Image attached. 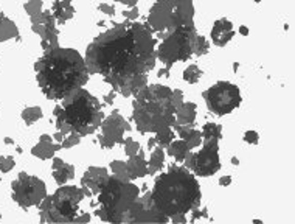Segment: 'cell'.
<instances>
[{
	"label": "cell",
	"instance_id": "1",
	"mask_svg": "<svg viewBox=\"0 0 295 224\" xmlns=\"http://www.w3.org/2000/svg\"><path fill=\"white\" fill-rule=\"evenodd\" d=\"M155 59V39L149 26L126 21L97 36L89 44L84 61L90 75H101L117 91L124 79L151 72Z\"/></svg>",
	"mask_w": 295,
	"mask_h": 224
},
{
	"label": "cell",
	"instance_id": "2",
	"mask_svg": "<svg viewBox=\"0 0 295 224\" xmlns=\"http://www.w3.org/2000/svg\"><path fill=\"white\" fill-rule=\"evenodd\" d=\"M41 91L50 100H62L89 81L86 61L73 49H51L34 64Z\"/></svg>",
	"mask_w": 295,
	"mask_h": 224
},
{
	"label": "cell",
	"instance_id": "3",
	"mask_svg": "<svg viewBox=\"0 0 295 224\" xmlns=\"http://www.w3.org/2000/svg\"><path fill=\"white\" fill-rule=\"evenodd\" d=\"M152 201L168 218L174 215H187L199 207L202 199L200 185L196 176L187 167H171L167 173L155 179Z\"/></svg>",
	"mask_w": 295,
	"mask_h": 224
},
{
	"label": "cell",
	"instance_id": "4",
	"mask_svg": "<svg viewBox=\"0 0 295 224\" xmlns=\"http://www.w3.org/2000/svg\"><path fill=\"white\" fill-rule=\"evenodd\" d=\"M132 119L142 134L157 132L176 123V107L172 104V89L162 84L143 87L132 101Z\"/></svg>",
	"mask_w": 295,
	"mask_h": 224
},
{
	"label": "cell",
	"instance_id": "5",
	"mask_svg": "<svg viewBox=\"0 0 295 224\" xmlns=\"http://www.w3.org/2000/svg\"><path fill=\"white\" fill-rule=\"evenodd\" d=\"M56 128L62 134L76 132L79 136L94 134L104 119L103 109L98 101L86 89H76L62 98V109L56 115Z\"/></svg>",
	"mask_w": 295,
	"mask_h": 224
},
{
	"label": "cell",
	"instance_id": "6",
	"mask_svg": "<svg viewBox=\"0 0 295 224\" xmlns=\"http://www.w3.org/2000/svg\"><path fill=\"white\" fill-rule=\"evenodd\" d=\"M138 195L140 190L131 181H124L118 176H109L97 193L99 207L95 215L107 223H124L126 213Z\"/></svg>",
	"mask_w": 295,
	"mask_h": 224
},
{
	"label": "cell",
	"instance_id": "7",
	"mask_svg": "<svg viewBox=\"0 0 295 224\" xmlns=\"http://www.w3.org/2000/svg\"><path fill=\"white\" fill-rule=\"evenodd\" d=\"M193 0H155L148 14V26L155 33H170L179 26L193 25Z\"/></svg>",
	"mask_w": 295,
	"mask_h": 224
},
{
	"label": "cell",
	"instance_id": "8",
	"mask_svg": "<svg viewBox=\"0 0 295 224\" xmlns=\"http://www.w3.org/2000/svg\"><path fill=\"white\" fill-rule=\"evenodd\" d=\"M84 199V192L79 187L66 185L56 190L53 196L41 202L42 221L49 223H73L79 213V204Z\"/></svg>",
	"mask_w": 295,
	"mask_h": 224
},
{
	"label": "cell",
	"instance_id": "9",
	"mask_svg": "<svg viewBox=\"0 0 295 224\" xmlns=\"http://www.w3.org/2000/svg\"><path fill=\"white\" fill-rule=\"evenodd\" d=\"M196 38L197 31L195 24L179 26L165 36L159 49L155 50V56L162 61L163 67L171 70L176 62H185L195 55Z\"/></svg>",
	"mask_w": 295,
	"mask_h": 224
},
{
	"label": "cell",
	"instance_id": "10",
	"mask_svg": "<svg viewBox=\"0 0 295 224\" xmlns=\"http://www.w3.org/2000/svg\"><path fill=\"white\" fill-rule=\"evenodd\" d=\"M204 100L208 107L218 117H222L238 109L241 104V91L233 83L219 81L204 92Z\"/></svg>",
	"mask_w": 295,
	"mask_h": 224
},
{
	"label": "cell",
	"instance_id": "11",
	"mask_svg": "<svg viewBox=\"0 0 295 224\" xmlns=\"http://www.w3.org/2000/svg\"><path fill=\"white\" fill-rule=\"evenodd\" d=\"M218 142V139H207L204 148L200 151H197V153H191L190 151L185 160H183L185 167L200 177H208L218 173L221 168Z\"/></svg>",
	"mask_w": 295,
	"mask_h": 224
},
{
	"label": "cell",
	"instance_id": "12",
	"mask_svg": "<svg viewBox=\"0 0 295 224\" xmlns=\"http://www.w3.org/2000/svg\"><path fill=\"white\" fill-rule=\"evenodd\" d=\"M11 187H13V199L24 209L41 204L42 199L47 196L45 184L41 179L26 173H21L19 177L11 184Z\"/></svg>",
	"mask_w": 295,
	"mask_h": 224
},
{
	"label": "cell",
	"instance_id": "13",
	"mask_svg": "<svg viewBox=\"0 0 295 224\" xmlns=\"http://www.w3.org/2000/svg\"><path fill=\"white\" fill-rule=\"evenodd\" d=\"M170 218L163 215L152 201L151 192H146L140 199H135L129 207L124 223H168Z\"/></svg>",
	"mask_w": 295,
	"mask_h": 224
},
{
	"label": "cell",
	"instance_id": "14",
	"mask_svg": "<svg viewBox=\"0 0 295 224\" xmlns=\"http://www.w3.org/2000/svg\"><path fill=\"white\" fill-rule=\"evenodd\" d=\"M99 128L103 131V136L112 140L117 145V143L124 142V132L131 131V124L124 120V117L118 111H114L106 120L101 122Z\"/></svg>",
	"mask_w": 295,
	"mask_h": 224
},
{
	"label": "cell",
	"instance_id": "15",
	"mask_svg": "<svg viewBox=\"0 0 295 224\" xmlns=\"http://www.w3.org/2000/svg\"><path fill=\"white\" fill-rule=\"evenodd\" d=\"M109 177L107 174V168L103 167H90L87 168V172L84 173L81 179V185H82V192L84 196L92 198V196H97V193L101 190L104 181Z\"/></svg>",
	"mask_w": 295,
	"mask_h": 224
},
{
	"label": "cell",
	"instance_id": "16",
	"mask_svg": "<svg viewBox=\"0 0 295 224\" xmlns=\"http://www.w3.org/2000/svg\"><path fill=\"white\" fill-rule=\"evenodd\" d=\"M233 36H235V26L228 19L216 21L213 28H211V41L218 47H225L233 39Z\"/></svg>",
	"mask_w": 295,
	"mask_h": 224
},
{
	"label": "cell",
	"instance_id": "17",
	"mask_svg": "<svg viewBox=\"0 0 295 224\" xmlns=\"http://www.w3.org/2000/svg\"><path fill=\"white\" fill-rule=\"evenodd\" d=\"M146 86H148V75L140 74V75H134L131 78L124 79V81L117 87L115 92L122 94L123 97H135Z\"/></svg>",
	"mask_w": 295,
	"mask_h": 224
},
{
	"label": "cell",
	"instance_id": "18",
	"mask_svg": "<svg viewBox=\"0 0 295 224\" xmlns=\"http://www.w3.org/2000/svg\"><path fill=\"white\" fill-rule=\"evenodd\" d=\"M126 168H127V174H129V179H131V181L132 179L143 177L148 174V162L145 159V153H143L142 148L135 156L129 157V160L126 162Z\"/></svg>",
	"mask_w": 295,
	"mask_h": 224
},
{
	"label": "cell",
	"instance_id": "19",
	"mask_svg": "<svg viewBox=\"0 0 295 224\" xmlns=\"http://www.w3.org/2000/svg\"><path fill=\"white\" fill-rule=\"evenodd\" d=\"M171 128H174V131H177L179 137H182V140H185L188 143V147L193 148H197L200 143H202V132L199 129H196L193 124H176L174 123Z\"/></svg>",
	"mask_w": 295,
	"mask_h": 224
},
{
	"label": "cell",
	"instance_id": "20",
	"mask_svg": "<svg viewBox=\"0 0 295 224\" xmlns=\"http://www.w3.org/2000/svg\"><path fill=\"white\" fill-rule=\"evenodd\" d=\"M53 177L59 185H64L67 181L75 177V167L66 164L61 159L53 160Z\"/></svg>",
	"mask_w": 295,
	"mask_h": 224
},
{
	"label": "cell",
	"instance_id": "21",
	"mask_svg": "<svg viewBox=\"0 0 295 224\" xmlns=\"http://www.w3.org/2000/svg\"><path fill=\"white\" fill-rule=\"evenodd\" d=\"M197 115L196 103L183 101L176 109V124H193Z\"/></svg>",
	"mask_w": 295,
	"mask_h": 224
},
{
	"label": "cell",
	"instance_id": "22",
	"mask_svg": "<svg viewBox=\"0 0 295 224\" xmlns=\"http://www.w3.org/2000/svg\"><path fill=\"white\" fill-rule=\"evenodd\" d=\"M53 13L59 24H66L75 16V8L72 6L70 0H56L53 3Z\"/></svg>",
	"mask_w": 295,
	"mask_h": 224
},
{
	"label": "cell",
	"instance_id": "23",
	"mask_svg": "<svg viewBox=\"0 0 295 224\" xmlns=\"http://www.w3.org/2000/svg\"><path fill=\"white\" fill-rule=\"evenodd\" d=\"M167 149H168V154L176 159L177 162H183L185 157H187V154L191 151V148L188 147V143L185 140H182V139L180 140H172L170 145L167 147Z\"/></svg>",
	"mask_w": 295,
	"mask_h": 224
},
{
	"label": "cell",
	"instance_id": "24",
	"mask_svg": "<svg viewBox=\"0 0 295 224\" xmlns=\"http://www.w3.org/2000/svg\"><path fill=\"white\" fill-rule=\"evenodd\" d=\"M165 162V153L162 147H155L151 153V159L148 162V174H155L163 168Z\"/></svg>",
	"mask_w": 295,
	"mask_h": 224
},
{
	"label": "cell",
	"instance_id": "25",
	"mask_svg": "<svg viewBox=\"0 0 295 224\" xmlns=\"http://www.w3.org/2000/svg\"><path fill=\"white\" fill-rule=\"evenodd\" d=\"M61 148H62L61 145H53L50 140H41L38 145L33 148L31 153L41 159H50L54 154V151H58Z\"/></svg>",
	"mask_w": 295,
	"mask_h": 224
},
{
	"label": "cell",
	"instance_id": "26",
	"mask_svg": "<svg viewBox=\"0 0 295 224\" xmlns=\"http://www.w3.org/2000/svg\"><path fill=\"white\" fill-rule=\"evenodd\" d=\"M17 34H19V31H17L16 24L10 19H6L5 16H0V42L16 38Z\"/></svg>",
	"mask_w": 295,
	"mask_h": 224
},
{
	"label": "cell",
	"instance_id": "27",
	"mask_svg": "<svg viewBox=\"0 0 295 224\" xmlns=\"http://www.w3.org/2000/svg\"><path fill=\"white\" fill-rule=\"evenodd\" d=\"M202 139H222V126L218 123H205L202 128Z\"/></svg>",
	"mask_w": 295,
	"mask_h": 224
},
{
	"label": "cell",
	"instance_id": "28",
	"mask_svg": "<svg viewBox=\"0 0 295 224\" xmlns=\"http://www.w3.org/2000/svg\"><path fill=\"white\" fill-rule=\"evenodd\" d=\"M155 143H157V147H162V148H167L170 143L174 140V132L171 129V126H167V128H162L160 131L155 132Z\"/></svg>",
	"mask_w": 295,
	"mask_h": 224
},
{
	"label": "cell",
	"instance_id": "29",
	"mask_svg": "<svg viewBox=\"0 0 295 224\" xmlns=\"http://www.w3.org/2000/svg\"><path fill=\"white\" fill-rule=\"evenodd\" d=\"M200 76H202V70L196 64H191V66H188L185 70H183V79H185V81L190 83V84L197 83L200 79Z\"/></svg>",
	"mask_w": 295,
	"mask_h": 224
},
{
	"label": "cell",
	"instance_id": "30",
	"mask_svg": "<svg viewBox=\"0 0 295 224\" xmlns=\"http://www.w3.org/2000/svg\"><path fill=\"white\" fill-rule=\"evenodd\" d=\"M110 170H112L114 176H118L124 179V181H131L129 179V174H127V168H126V164L123 160H114V162H110Z\"/></svg>",
	"mask_w": 295,
	"mask_h": 224
},
{
	"label": "cell",
	"instance_id": "31",
	"mask_svg": "<svg viewBox=\"0 0 295 224\" xmlns=\"http://www.w3.org/2000/svg\"><path fill=\"white\" fill-rule=\"evenodd\" d=\"M42 117V111L41 107H28V109H25L22 112V119L25 120V123L28 124H33L36 120H39Z\"/></svg>",
	"mask_w": 295,
	"mask_h": 224
},
{
	"label": "cell",
	"instance_id": "32",
	"mask_svg": "<svg viewBox=\"0 0 295 224\" xmlns=\"http://www.w3.org/2000/svg\"><path fill=\"white\" fill-rule=\"evenodd\" d=\"M210 50V42L207 38H204V36H199L196 38V44H195V55L197 56H204L207 55Z\"/></svg>",
	"mask_w": 295,
	"mask_h": 224
},
{
	"label": "cell",
	"instance_id": "33",
	"mask_svg": "<svg viewBox=\"0 0 295 224\" xmlns=\"http://www.w3.org/2000/svg\"><path fill=\"white\" fill-rule=\"evenodd\" d=\"M123 145H124V153L131 157V156H135L138 151H140V143L138 142H135L134 139H131V137H127V139H124V142H123Z\"/></svg>",
	"mask_w": 295,
	"mask_h": 224
},
{
	"label": "cell",
	"instance_id": "34",
	"mask_svg": "<svg viewBox=\"0 0 295 224\" xmlns=\"http://www.w3.org/2000/svg\"><path fill=\"white\" fill-rule=\"evenodd\" d=\"M81 142V136L79 134H76V132H70L67 137H64V140L61 142V147L62 148H72V147H75V145H78V143Z\"/></svg>",
	"mask_w": 295,
	"mask_h": 224
},
{
	"label": "cell",
	"instance_id": "35",
	"mask_svg": "<svg viewBox=\"0 0 295 224\" xmlns=\"http://www.w3.org/2000/svg\"><path fill=\"white\" fill-rule=\"evenodd\" d=\"M41 8H42V2H41V0H31V2H28V3L25 5V11L28 13L30 16H36V14L42 13Z\"/></svg>",
	"mask_w": 295,
	"mask_h": 224
},
{
	"label": "cell",
	"instance_id": "36",
	"mask_svg": "<svg viewBox=\"0 0 295 224\" xmlns=\"http://www.w3.org/2000/svg\"><path fill=\"white\" fill-rule=\"evenodd\" d=\"M14 167V159L13 157H0V170L3 173L10 172V170Z\"/></svg>",
	"mask_w": 295,
	"mask_h": 224
},
{
	"label": "cell",
	"instance_id": "37",
	"mask_svg": "<svg viewBox=\"0 0 295 224\" xmlns=\"http://www.w3.org/2000/svg\"><path fill=\"white\" fill-rule=\"evenodd\" d=\"M202 220H208V213L207 209H202V210H196L193 212V217H191V223H196V221H202Z\"/></svg>",
	"mask_w": 295,
	"mask_h": 224
},
{
	"label": "cell",
	"instance_id": "38",
	"mask_svg": "<svg viewBox=\"0 0 295 224\" xmlns=\"http://www.w3.org/2000/svg\"><path fill=\"white\" fill-rule=\"evenodd\" d=\"M183 103V94H182V91L180 89H174L172 91V104H174V107H177L180 106Z\"/></svg>",
	"mask_w": 295,
	"mask_h": 224
},
{
	"label": "cell",
	"instance_id": "39",
	"mask_svg": "<svg viewBox=\"0 0 295 224\" xmlns=\"http://www.w3.org/2000/svg\"><path fill=\"white\" fill-rule=\"evenodd\" d=\"M258 140H260V134H258L256 131H247L246 134H244V142H247V143H258Z\"/></svg>",
	"mask_w": 295,
	"mask_h": 224
},
{
	"label": "cell",
	"instance_id": "40",
	"mask_svg": "<svg viewBox=\"0 0 295 224\" xmlns=\"http://www.w3.org/2000/svg\"><path fill=\"white\" fill-rule=\"evenodd\" d=\"M123 16H124L126 21H135L137 17H138V8H137V6L129 8V10L123 11Z\"/></svg>",
	"mask_w": 295,
	"mask_h": 224
},
{
	"label": "cell",
	"instance_id": "41",
	"mask_svg": "<svg viewBox=\"0 0 295 224\" xmlns=\"http://www.w3.org/2000/svg\"><path fill=\"white\" fill-rule=\"evenodd\" d=\"M98 11L104 13L107 16H114L115 14V6L114 5H109V3H99L98 5Z\"/></svg>",
	"mask_w": 295,
	"mask_h": 224
},
{
	"label": "cell",
	"instance_id": "42",
	"mask_svg": "<svg viewBox=\"0 0 295 224\" xmlns=\"http://www.w3.org/2000/svg\"><path fill=\"white\" fill-rule=\"evenodd\" d=\"M98 142H99V145L103 147L104 149H109V148H112V147L115 145V143H114L112 140H109L107 137H104L103 134H101V136L98 137Z\"/></svg>",
	"mask_w": 295,
	"mask_h": 224
},
{
	"label": "cell",
	"instance_id": "43",
	"mask_svg": "<svg viewBox=\"0 0 295 224\" xmlns=\"http://www.w3.org/2000/svg\"><path fill=\"white\" fill-rule=\"evenodd\" d=\"M87 221H90V215L89 213L76 215V218L73 220V223H87Z\"/></svg>",
	"mask_w": 295,
	"mask_h": 224
},
{
	"label": "cell",
	"instance_id": "44",
	"mask_svg": "<svg viewBox=\"0 0 295 224\" xmlns=\"http://www.w3.org/2000/svg\"><path fill=\"white\" fill-rule=\"evenodd\" d=\"M115 97H117V92H115V91H110V92H109V94H106L103 98L106 100V103H107V104H112V103H114V100H115Z\"/></svg>",
	"mask_w": 295,
	"mask_h": 224
},
{
	"label": "cell",
	"instance_id": "45",
	"mask_svg": "<svg viewBox=\"0 0 295 224\" xmlns=\"http://www.w3.org/2000/svg\"><path fill=\"white\" fill-rule=\"evenodd\" d=\"M170 220H171L172 223H187V215H183V213L174 215V217H171Z\"/></svg>",
	"mask_w": 295,
	"mask_h": 224
},
{
	"label": "cell",
	"instance_id": "46",
	"mask_svg": "<svg viewBox=\"0 0 295 224\" xmlns=\"http://www.w3.org/2000/svg\"><path fill=\"white\" fill-rule=\"evenodd\" d=\"M219 184L222 185V187H227V185L232 184V177H230V176H224V177H221V179H219Z\"/></svg>",
	"mask_w": 295,
	"mask_h": 224
},
{
	"label": "cell",
	"instance_id": "47",
	"mask_svg": "<svg viewBox=\"0 0 295 224\" xmlns=\"http://www.w3.org/2000/svg\"><path fill=\"white\" fill-rule=\"evenodd\" d=\"M117 2H120V3H124L126 6L132 8V6H137V2H138V0H117Z\"/></svg>",
	"mask_w": 295,
	"mask_h": 224
},
{
	"label": "cell",
	"instance_id": "48",
	"mask_svg": "<svg viewBox=\"0 0 295 224\" xmlns=\"http://www.w3.org/2000/svg\"><path fill=\"white\" fill-rule=\"evenodd\" d=\"M159 78H168L170 76V69H167V67H163V69H160L159 70V75H157Z\"/></svg>",
	"mask_w": 295,
	"mask_h": 224
},
{
	"label": "cell",
	"instance_id": "49",
	"mask_svg": "<svg viewBox=\"0 0 295 224\" xmlns=\"http://www.w3.org/2000/svg\"><path fill=\"white\" fill-rule=\"evenodd\" d=\"M155 147H157V143H155V139H154V137H151V139H149V142H148V149H151V151H152Z\"/></svg>",
	"mask_w": 295,
	"mask_h": 224
},
{
	"label": "cell",
	"instance_id": "50",
	"mask_svg": "<svg viewBox=\"0 0 295 224\" xmlns=\"http://www.w3.org/2000/svg\"><path fill=\"white\" fill-rule=\"evenodd\" d=\"M239 33H241L243 36H246V34H248V28L247 26H239Z\"/></svg>",
	"mask_w": 295,
	"mask_h": 224
},
{
	"label": "cell",
	"instance_id": "51",
	"mask_svg": "<svg viewBox=\"0 0 295 224\" xmlns=\"http://www.w3.org/2000/svg\"><path fill=\"white\" fill-rule=\"evenodd\" d=\"M232 164H233V165H239V160H238L236 157H233V159H232Z\"/></svg>",
	"mask_w": 295,
	"mask_h": 224
},
{
	"label": "cell",
	"instance_id": "52",
	"mask_svg": "<svg viewBox=\"0 0 295 224\" xmlns=\"http://www.w3.org/2000/svg\"><path fill=\"white\" fill-rule=\"evenodd\" d=\"M253 2H256V3H260V2H261V0H253Z\"/></svg>",
	"mask_w": 295,
	"mask_h": 224
}]
</instances>
